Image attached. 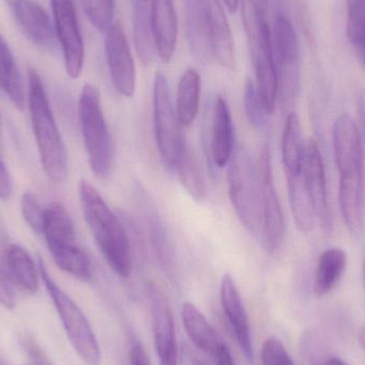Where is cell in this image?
<instances>
[{
	"label": "cell",
	"mask_w": 365,
	"mask_h": 365,
	"mask_svg": "<svg viewBox=\"0 0 365 365\" xmlns=\"http://www.w3.org/2000/svg\"><path fill=\"white\" fill-rule=\"evenodd\" d=\"M79 199L83 218L109 267L121 278H128L133 269L130 236L98 189L83 180Z\"/></svg>",
	"instance_id": "6da1fadb"
},
{
	"label": "cell",
	"mask_w": 365,
	"mask_h": 365,
	"mask_svg": "<svg viewBox=\"0 0 365 365\" xmlns=\"http://www.w3.org/2000/svg\"><path fill=\"white\" fill-rule=\"evenodd\" d=\"M28 105L43 170L51 181L63 182L68 177V153L44 83L34 68H28Z\"/></svg>",
	"instance_id": "7a4b0ae2"
},
{
	"label": "cell",
	"mask_w": 365,
	"mask_h": 365,
	"mask_svg": "<svg viewBox=\"0 0 365 365\" xmlns=\"http://www.w3.org/2000/svg\"><path fill=\"white\" fill-rule=\"evenodd\" d=\"M242 17L257 79V90L266 110L274 113L278 100L272 34L265 10L255 0H242Z\"/></svg>",
	"instance_id": "3957f363"
},
{
	"label": "cell",
	"mask_w": 365,
	"mask_h": 365,
	"mask_svg": "<svg viewBox=\"0 0 365 365\" xmlns=\"http://www.w3.org/2000/svg\"><path fill=\"white\" fill-rule=\"evenodd\" d=\"M41 233L60 269L78 280L91 279V262L79 245L72 217L60 202H53L45 208Z\"/></svg>",
	"instance_id": "277c9868"
},
{
	"label": "cell",
	"mask_w": 365,
	"mask_h": 365,
	"mask_svg": "<svg viewBox=\"0 0 365 365\" xmlns=\"http://www.w3.org/2000/svg\"><path fill=\"white\" fill-rule=\"evenodd\" d=\"M78 117L90 168L98 179H107L115 160L113 136L103 111L100 91L91 83H86L81 89Z\"/></svg>",
	"instance_id": "5b68a950"
},
{
	"label": "cell",
	"mask_w": 365,
	"mask_h": 365,
	"mask_svg": "<svg viewBox=\"0 0 365 365\" xmlns=\"http://www.w3.org/2000/svg\"><path fill=\"white\" fill-rule=\"evenodd\" d=\"M41 280L53 300L66 336L78 357L87 365H101L102 351L98 338L78 304L55 282L44 262L38 259Z\"/></svg>",
	"instance_id": "8992f818"
},
{
	"label": "cell",
	"mask_w": 365,
	"mask_h": 365,
	"mask_svg": "<svg viewBox=\"0 0 365 365\" xmlns=\"http://www.w3.org/2000/svg\"><path fill=\"white\" fill-rule=\"evenodd\" d=\"M227 165V185L232 206L242 225L261 240V195L257 165L242 147L234 150Z\"/></svg>",
	"instance_id": "52a82bcc"
},
{
	"label": "cell",
	"mask_w": 365,
	"mask_h": 365,
	"mask_svg": "<svg viewBox=\"0 0 365 365\" xmlns=\"http://www.w3.org/2000/svg\"><path fill=\"white\" fill-rule=\"evenodd\" d=\"M272 47L278 79V98L284 107L297 98L300 83L299 41L293 24L278 14L272 26Z\"/></svg>",
	"instance_id": "ba28073f"
},
{
	"label": "cell",
	"mask_w": 365,
	"mask_h": 365,
	"mask_svg": "<svg viewBox=\"0 0 365 365\" xmlns=\"http://www.w3.org/2000/svg\"><path fill=\"white\" fill-rule=\"evenodd\" d=\"M154 133L163 163L175 167L181 152L182 139L177 110L173 106L170 88L164 73L158 72L153 87Z\"/></svg>",
	"instance_id": "9c48e42d"
},
{
	"label": "cell",
	"mask_w": 365,
	"mask_h": 365,
	"mask_svg": "<svg viewBox=\"0 0 365 365\" xmlns=\"http://www.w3.org/2000/svg\"><path fill=\"white\" fill-rule=\"evenodd\" d=\"M262 210V236L264 248L276 253L282 246L285 235L282 206L274 187L269 148L263 145L257 164Z\"/></svg>",
	"instance_id": "30bf717a"
},
{
	"label": "cell",
	"mask_w": 365,
	"mask_h": 365,
	"mask_svg": "<svg viewBox=\"0 0 365 365\" xmlns=\"http://www.w3.org/2000/svg\"><path fill=\"white\" fill-rule=\"evenodd\" d=\"M334 151L340 187L364 186V149L355 120L344 113L334 122Z\"/></svg>",
	"instance_id": "8fae6325"
},
{
	"label": "cell",
	"mask_w": 365,
	"mask_h": 365,
	"mask_svg": "<svg viewBox=\"0 0 365 365\" xmlns=\"http://www.w3.org/2000/svg\"><path fill=\"white\" fill-rule=\"evenodd\" d=\"M56 38L61 45L66 74L78 78L85 63V44L74 0H51Z\"/></svg>",
	"instance_id": "7c38bea8"
},
{
	"label": "cell",
	"mask_w": 365,
	"mask_h": 365,
	"mask_svg": "<svg viewBox=\"0 0 365 365\" xmlns=\"http://www.w3.org/2000/svg\"><path fill=\"white\" fill-rule=\"evenodd\" d=\"M145 294L151 313L154 346L160 365H179V346L170 302L162 287L153 281L148 283Z\"/></svg>",
	"instance_id": "4fadbf2b"
},
{
	"label": "cell",
	"mask_w": 365,
	"mask_h": 365,
	"mask_svg": "<svg viewBox=\"0 0 365 365\" xmlns=\"http://www.w3.org/2000/svg\"><path fill=\"white\" fill-rule=\"evenodd\" d=\"M105 55L115 91L125 98H132L136 91V64L125 32L119 23H113L106 31Z\"/></svg>",
	"instance_id": "5bb4252c"
},
{
	"label": "cell",
	"mask_w": 365,
	"mask_h": 365,
	"mask_svg": "<svg viewBox=\"0 0 365 365\" xmlns=\"http://www.w3.org/2000/svg\"><path fill=\"white\" fill-rule=\"evenodd\" d=\"M220 302L225 317L231 327L238 347L250 364L255 362L252 338H251L250 323L248 313L240 291L229 274L221 279Z\"/></svg>",
	"instance_id": "9a60e30c"
},
{
	"label": "cell",
	"mask_w": 365,
	"mask_h": 365,
	"mask_svg": "<svg viewBox=\"0 0 365 365\" xmlns=\"http://www.w3.org/2000/svg\"><path fill=\"white\" fill-rule=\"evenodd\" d=\"M304 171L307 186L314 204L317 221L324 232L329 234L332 229V219L328 201L325 167L319 145L313 139H310L306 145Z\"/></svg>",
	"instance_id": "2e32d148"
},
{
	"label": "cell",
	"mask_w": 365,
	"mask_h": 365,
	"mask_svg": "<svg viewBox=\"0 0 365 365\" xmlns=\"http://www.w3.org/2000/svg\"><path fill=\"white\" fill-rule=\"evenodd\" d=\"M150 16L156 53L163 62L168 63L175 53L179 34L175 0H151Z\"/></svg>",
	"instance_id": "e0dca14e"
},
{
	"label": "cell",
	"mask_w": 365,
	"mask_h": 365,
	"mask_svg": "<svg viewBox=\"0 0 365 365\" xmlns=\"http://www.w3.org/2000/svg\"><path fill=\"white\" fill-rule=\"evenodd\" d=\"M11 4L21 32L34 44L51 48L55 44V28L44 8L34 0H13Z\"/></svg>",
	"instance_id": "ac0fdd59"
},
{
	"label": "cell",
	"mask_w": 365,
	"mask_h": 365,
	"mask_svg": "<svg viewBox=\"0 0 365 365\" xmlns=\"http://www.w3.org/2000/svg\"><path fill=\"white\" fill-rule=\"evenodd\" d=\"M210 55L227 68H235L234 41L220 0H205Z\"/></svg>",
	"instance_id": "d6986e66"
},
{
	"label": "cell",
	"mask_w": 365,
	"mask_h": 365,
	"mask_svg": "<svg viewBox=\"0 0 365 365\" xmlns=\"http://www.w3.org/2000/svg\"><path fill=\"white\" fill-rule=\"evenodd\" d=\"M4 272L9 282L24 293H36L40 287L38 264L19 245L10 244L4 249Z\"/></svg>",
	"instance_id": "ffe728a7"
},
{
	"label": "cell",
	"mask_w": 365,
	"mask_h": 365,
	"mask_svg": "<svg viewBox=\"0 0 365 365\" xmlns=\"http://www.w3.org/2000/svg\"><path fill=\"white\" fill-rule=\"evenodd\" d=\"M234 125L231 110L222 96L216 98L212 113L210 151L215 165L223 168L229 164L234 153Z\"/></svg>",
	"instance_id": "44dd1931"
},
{
	"label": "cell",
	"mask_w": 365,
	"mask_h": 365,
	"mask_svg": "<svg viewBox=\"0 0 365 365\" xmlns=\"http://www.w3.org/2000/svg\"><path fill=\"white\" fill-rule=\"evenodd\" d=\"M182 319L187 336L193 345L203 353L216 358L225 345L205 315L195 304L186 302L182 306Z\"/></svg>",
	"instance_id": "7402d4cb"
},
{
	"label": "cell",
	"mask_w": 365,
	"mask_h": 365,
	"mask_svg": "<svg viewBox=\"0 0 365 365\" xmlns=\"http://www.w3.org/2000/svg\"><path fill=\"white\" fill-rule=\"evenodd\" d=\"M185 21L193 57L205 61L210 55L205 0H185Z\"/></svg>",
	"instance_id": "603a6c76"
},
{
	"label": "cell",
	"mask_w": 365,
	"mask_h": 365,
	"mask_svg": "<svg viewBox=\"0 0 365 365\" xmlns=\"http://www.w3.org/2000/svg\"><path fill=\"white\" fill-rule=\"evenodd\" d=\"M289 205L296 227L302 233L312 231L315 225L317 212L312 197L307 186L304 171L298 175H287Z\"/></svg>",
	"instance_id": "cb8c5ba5"
},
{
	"label": "cell",
	"mask_w": 365,
	"mask_h": 365,
	"mask_svg": "<svg viewBox=\"0 0 365 365\" xmlns=\"http://www.w3.org/2000/svg\"><path fill=\"white\" fill-rule=\"evenodd\" d=\"M306 145L297 113H289L281 139V153L285 175H298L304 171Z\"/></svg>",
	"instance_id": "d4e9b609"
},
{
	"label": "cell",
	"mask_w": 365,
	"mask_h": 365,
	"mask_svg": "<svg viewBox=\"0 0 365 365\" xmlns=\"http://www.w3.org/2000/svg\"><path fill=\"white\" fill-rule=\"evenodd\" d=\"M347 255L341 248H328L322 252L317 261L314 276L315 295L323 297L331 293L346 270Z\"/></svg>",
	"instance_id": "484cf974"
},
{
	"label": "cell",
	"mask_w": 365,
	"mask_h": 365,
	"mask_svg": "<svg viewBox=\"0 0 365 365\" xmlns=\"http://www.w3.org/2000/svg\"><path fill=\"white\" fill-rule=\"evenodd\" d=\"M201 98V76L195 68H188L182 73L178 85L177 110L178 119L184 128L192 125L199 113Z\"/></svg>",
	"instance_id": "4316f807"
},
{
	"label": "cell",
	"mask_w": 365,
	"mask_h": 365,
	"mask_svg": "<svg viewBox=\"0 0 365 365\" xmlns=\"http://www.w3.org/2000/svg\"><path fill=\"white\" fill-rule=\"evenodd\" d=\"M132 21L137 53L145 66H150L153 61L156 49L152 36L148 0H132Z\"/></svg>",
	"instance_id": "83f0119b"
},
{
	"label": "cell",
	"mask_w": 365,
	"mask_h": 365,
	"mask_svg": "<svg viewBox=\"0 0 365 365\" xmlns=\"http://www.w3.org/2000/svg\"><path fill=\"white\" fill-rule=\"evenodd\" d=\"M0 90L10 98L15 107L23 110L25 91L14 56L0 34Z\"/></svg>",
	"instance_id": "f1b7e54d"
},
{
	"label": "cell",
	"mask_w": 365,
	"mask_h": 365,
	"mask_svg": "<svg viewBox=\"0 0 365 365\" xmlns=\"http://www.w3.org/2000/svg\"><path fill=\"white\" fill-rule=\"evenodd\" d=\"M175 167L180 181L189 195L197 201L203 200L207 192L203 171L195 152L185 140Z\"/></svg>",
	"instance_id": "f546056e"
},
{
	"label": "cell",
	"mask_w": 365,
	"mask_h": 365,
	"mask_svg": "<svg viewBox=\"0 0 365 365\" xmlns=\"http://www.w3.org/2000/svg\"><path fill=\"white\" fill-rule=\"evenodd\" d=\"M145 201L143 202L145 206V223H147L148 233L154 255L160 265L165 270L171 272L173 269V250L170 240L167 236L164 225L158 216V212L152 207V204L148 201V195H145Z\"/></svg>",
	"instance_id": "4dcf8cb0"
},
{
	"label": "cell",
	"mask_w": 365,
	"mask_h": 365,
	"mask_svg": "<svg viewBox=\"0 0 365 365\" xmlns=\"http://www.w3.org/2000/svg\"><path fill=\"white\" fill-rule=\"evenodd\" d=\"M346 32L365 70V0H346Z\"/></svg>",
	"instance_id": "1f68e13d"
},
{
	"label": "cell",
	"mask_w": 365,
	"mask_h": 365,
	"mask_svg": "<svg viewBox=\"0 0 365 365\" xmlns=\"http://www.w3.org/2000/svg\"><path fill=\"white\" fill-rule=\"evenodd\" d=\"M83 11L92 25L106 32L113 24L115 0H81Z\"/></svg>",
	"instance_id": "d6a6232c"
},
{
	"label": "cell",
	"mask_w": 365,
	"mask_h": 365,
	"mask_svg": "<svg viewBox=\"0 0 365 365\" xmlns=\"http://www.w3.org/2000/svg\"><path fill=\"white\" fill-rule=\"evenodd\" d=\"M244 106L250 124H252L257 130H264L267 125V117L269 113L266 110L265 106L259 98L257 86L251 79H248L245 85Z\"/></svg>",
	"instance_id": "836d02e7"
},
{
	"label": "cell",
	"mask_w": 365,
	"mask_h": 365,
	"mask_svg": "<svg viewBox=\"0 0 365 365\" xmlns=\"http://www.w3.org/2000/svg\"><path fill=\"white\" fill-rule=\"evenodd\" d=\"M19 206L27 225L34 231L41 233L44 222L45 208L42 207L36 195L30 191H26L21 195Z\"/></svg>",
	"instance_id": "e575fe53"
},
{
	"label": "cell",
	"mask_w": 365,
	"mask_h": 365,
	"mask_svg": "<svg viewBox=\"0 0 365 365\" xmlns=\"http://www.w3.org/2000/svg\"><path fill=\"white\" fill-rule=\"evenodd\" d=\"M262 365H295L283 343L274 336L266 339L261 349Z\"/></svg>",
	"instance_id": "d590c367"
},
{
	"label": "cell",
	"mask_w": 365,
	"mask_h": 365,
	"mask_svg": "<svg viewBox=\"0 0 365 365\" xmlns=\"http://www.w3.org/2000/svg\"><path fill=\"white\" fill-rule=\"evenodd\" d=\"M23 345L28 357L31 360V365H53L34 339L27 336L24 339Z\"/></svg>",
	"instance_id": "8d00e7d4"
},
{
	"label": "cell",
	"mask_w": 365,
	"mask_h": 365,
	"mask_svg": "<svg viewBox=\"0 0 365 365\" xmlns=\"http://www.w3.org/2000/svg\"><path fill=\"white\" fill-rule=\"evenodd\" d=\"M130 365H150L147 351L138 339L133 338L130 346Z\"/></svg>",
	"instance_id": "74e56055"
},
{
	"label": "cell",
	"mask_w": 365,
	"mask_h": 365,
	"mask_svg": "<svg viewBox=\"0 0 365 365\" xmlns=\"http://www.w3.org/2000/svg\"><path fill=\"white\" fill-rule=\"evenodd\" d=\"M12 192L13 185L10 173H9L6 165L0 158V200L6 201V200L10 199Z\"/></svg>",
	"instance_id": "f35d334b"
},
{
	"label": "cell",
	"mask_w": 365,
	"mask_h": 365,
	"mask_svg": "<svg viewBox=\"0 0 365 365\" xmlns=\"http://www.w3.org/2000/svg\"><path fill=\"white\" fill-rule=\"evenodd\" d=\"M358 115H359L360 135H361L362 145L365 149V90L360 92L358 96Z\"/></svg>",
	"instance_id": "ab89813d"
},
{
	"label": "cell",
	"mask_w": 365,
	"mask_h": 365,
	"mask_svg": "<svg viewBox=\"0 0 365 365\" xmlns=\"http://www.w3.org/2000/svg\"><path fill=\"white\" fill-rule=\"evenodd\" d=\"M217 365H235L233 358H232L231 353L227 346L221 349L220 353L216 357Z\"/></svg>",
	"instance_id": "60d3db41"
},
{
	"label": "cell",
	"mask_w": 365,
	"mask_h": 365,
	"mask_svg": "<svg viewBox=\"0 0 365 365\" xmlns=\"http://www.w3.org/2000/svg\"><path fill=\"white\" fill-rule=\"evenodd\" d=\"M182 365H205L197 359L195 356L191 355L189 351H186L182 359Z\"/></svg>",
	"instance_id": "b9f144b4"
},
{
	"label": "cell",
	"mask_w": 365,
	"mask_h": 365,
	"mask_svg": "<svg viewBox=\"0 0 365 365\" xmlns=\"http://www.w3.org/2000/svg\"><path fill=\"white\" fill-rule=\"evenodd\" d=\"M221 1L227 6L230 13H235L240 6V0H221Z\"/></svg>",
	"instance_id": "7bdbcfd3"
},
{
	"label": "cell",
	"mask_w": 365,
	"mask_h": 365,
	"mask_svg": "<svg viewBox=\"0 0 365 365\" xmlns=\"http://www.w3.org/2000/svg\"><path fill=\"white\" fill-rule=\"evenodd\" d=\"M324 365H347L343 360L339 359V358H330Z\"/></svg>",
	"instance_id": "ee69618b"
},
{
	"label": "cell",
	"mask_w": 365,
	"mask_h": 365,
	"mask_svg": "<svg viewBox=\"0 0 365 365\" xmlns=\"http://www.w3.org/2000/svg\"><path fill=\"white\" fill-rule=\"evenodd\" d=\"M359 339L360 343H361L362 346L365 349V327L362 328L361 331H360Z\"/></svg>",
	"instance_id": "f6af8a7d"
},
{
	"label": "cell",
	"mask_w": 365,
	"mask_h": 365,
	"mask_svg": "<svg viewBox=\"0 0 365 365\" xmlns=\"http://www.w3.org/2000/svg\"><path fill=\"white\" fill-rule=\"evenodd\" d=\"M0 365H10L9 364V362L6 361L4 358H2L1 356H0Z\"/></svg>",
	"instance_id": "bcb514c9"
},
{
	"label": "cell",
	"mask_w": 365,
	"mask_h": 365,
	"mask_svg": "<svg viewBox=\"0 0 365 365\" xmlns=\"http://www.w3.org/2000/svg\"><path fill=\"white\" fill-rule=\"evenodd\" d=\"M364 285H365V257H364Z\"/></svg>",
	"instance_id": "7dc6e473"
},
{
	"label": "cell",
	"mask_w": 365,
	"mask_h": 365,
	"mask_svg": "<svg viewBox=\"0 0 365 365\" xmlns=\"http://www.w3.org/2000/svg\"><path fill=\"white\" fill-rule=\"evenodd\" d=\"M0 128H1V117H0Z\"/></svg>",
	"instance_id": "c3c4849f"
},
{
	"label": "cell",
	"mask_w": 365,
	"mask_h": 365,
	"mask_svg": "<svg viewBox=\"0 0 365 365\" xmlns=\"http://www.w3.org/2000/svg\"><path fill=\"white\" fill-rule=\"evenodd\" d=\"M8 1L10 2V4H11V2L13 1V0H8Z\"/></svg>",
	"instance_id": "681fc988"
}]
</instances>
